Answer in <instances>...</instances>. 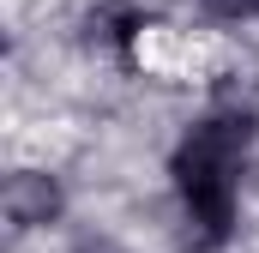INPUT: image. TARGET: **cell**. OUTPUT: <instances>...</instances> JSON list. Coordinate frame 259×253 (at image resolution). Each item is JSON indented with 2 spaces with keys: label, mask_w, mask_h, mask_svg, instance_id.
Returning a JSON list of instances; mask_svg holds the SVG:
<instances>
[{
  "label": "cell",
  "mask_w": 259,
  "mask_h": 253,
  "mask_svg": "<svg viewBox=\"0 0 259 253\" xmlns=\"http://www.w3.org/2000/svg\"><path fill=\"white\" fill-rule=\"evenodd\" d=\"M72 253H115V247H109V241H78Z\"/></svg>",
  "instance_id": "cell-4"
},
{
  "label": "cell",
  "mask_w": 259,
  "mask_h": 253,
  "mask_svg": "<svg viewBox=\"0 0 259 253\" xmlns=\"http://www.w3.org/2000/svg\"><path fill=\"white\" fill-rule=\"evenodd\" d=\"M253 12H259V0H253Z\"/></svg>",
  "instance_id": "cell-5"
},
{
  "label": "cell",
  "mask_w": 259,
  "mask_h": 253,
  "mask_svg": "<svg viewBox=\"0 0 259 253\" xmlns=\"http://www.w3.org/2000/svg\"><path fill=\"white\" fill-rule=\"evenodd\" d=\"M0 205H6V217H12V229H36V223H55L61 217V181L55 175H36V169H24V175H12L6 193H0Z\"/></svg>",
  "instance_id": "cell-2"
},
{
  "label": "cell",
  "mask_w": 259,
  "mask_h": 253,
  "mask_svg": "<svg viewBox=\"0 0 259 253\" xmlns=\"http://www.w3.org/2000/svg\"><path fill=\"white\" fill-rule=\"evenodd\" d=\"M205 6H211L217 18H247V12H253V0H205Z\"/></svg>",
  "instance_id": "cell-3"
},
{
  "label": "cell",
  "mask_w": 259,
  "mask_h": 253,
  "mask_svg": "<svg viewBox=\"0 0 259 253\" xmlns=\"http://www.w3.org/2000/svg\"><path fill=\"white\" fill-rule=\"evenodd\" d=\"M247 139H253V126L241 115H211L175 151V187H181V205L199 223L205 247H217L229 235V223H235V175H241Z\"/></svg>",
  "instance_id": "cell-1"
}]
</instances>
